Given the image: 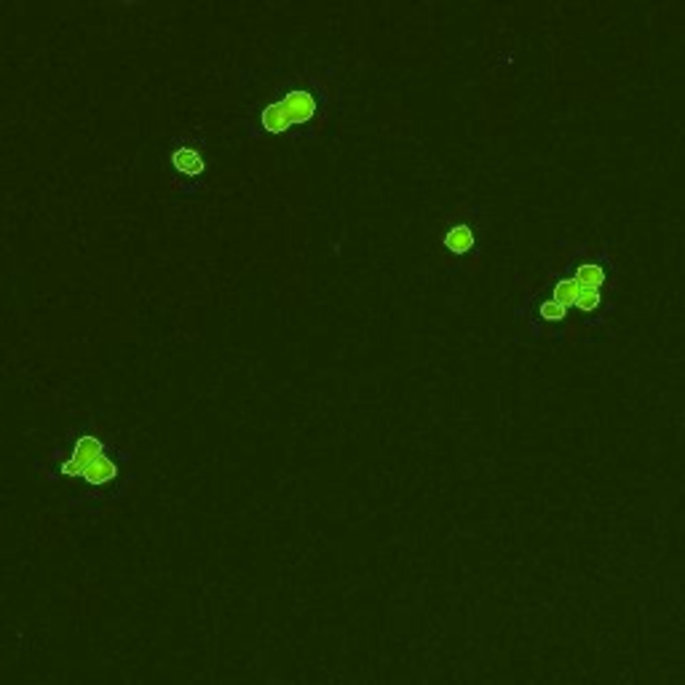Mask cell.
<instances>
[{
  "label": "cell",
  "instance_id": "cell-1",
  "mask_svg": "<svg viewBox=\"0 0 685 685\" xmlns=\"http://www.w3.org/2000/svg\"><path fill=\"white\" fill-rule=\"evenodd\" d=\"M131 452L121 450L113 440L97 431L94 423L67 429L54 450L36 463L48 483L76 480L81 483V495L70 506H102L126 495L129 484L137 480L131 472Z\"/></svg>",
  "mask_w": 685,
  "mask_h": 685
},
{
  "label": "cell",
  "instance_id": "cell-2",
  "mask_svg": "<svg viewBox=\"0 0 685 685\" xmlns=\"http://www.w3.org/2000/svg\"><path fill=\"white\" fill-rule=\"evenodd\" d=\"M332 67L324 70L329 76ZM324 76L314 70H303L300 76L279 81L274 86V99L252 105L244 119V134L252 142H274L286 140L292 145H306L317 140L329 116L332 97Z\"/></svg>",
  "mask_w": 685,
  "mask_h": 685
},
{
  "label": "cell",
  "instance_id": "cell-3",
  "mask_svg": "<svg viewBox=\"0 0 685 685\" xmlns=\"http://www.w3.org/2000/svg\"><path fill=\"white\" fill-rule=\"evenodd\" d=\"M549 297L565 303L576 322L584 327H605L616 314L618 268L610 257V244L589 239L578 242L565 257V265L555 271L549 263L546 284L541 286Z\"/></svg>",
  "mask_w": 685,
  "mask_h": 685
},
{
  "label": "cell",
  "instance_id": "cell-4",
  "mask_svg": "<svg viewBox=\"0 0 685 685\" xmlns=\"http://www.w3.org/2000/svg\"><path fill=\"white\" fill-rule=\"evenodd\" d=\"M206 131L202 126H193L169 142L166 166H169V182L182 196H199L206 188V171H209V156H206Z\"/></svg>",
  "mask_w": 685,
  "mask_h": 685
},
{
  "label": "cell",
  "instance_id": "cell-5",
  "mask_svg": "<svg viewBox=\"0 0 685 685\" xmlns=\"http://www.w3.org/2000/svg\"><path fill=\"white\" fill-rule=\"evenodd\" d=\"M514 317L520 322H524L530 337H535V340L549 337V340L563 343L565 337L578 327L573 311L565 303H560V300L549 297L541 286L530 289L523 297V303L514 306Z\"/></svg>",
  "mask_w": 685,
  "mask_h": 685
},
{
  "label": "cell",
  "instance_id": "cell-6",
  "mask_svg": "<svg viewBox=\"0 0 685 685\" xmlns=\"http://www.w3.org/2000/svg\"><path fill=\"white\" fill-rule=\"evenodd\" d=\"M487 234V209L469 206L466 212L455 214L442 231V249L458 260H477L483 254V242Z\"/></svg>",
  "mask_w": 685,
  "mask_h": 685
}]
</instances>
